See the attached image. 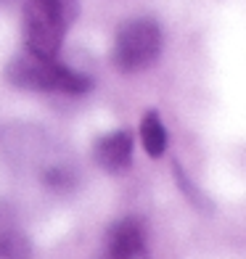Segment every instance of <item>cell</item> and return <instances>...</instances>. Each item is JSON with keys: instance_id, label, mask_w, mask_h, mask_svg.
<instances>
[{"instance_id": "1", "label": "cell", "mask_w": 246, "mask_h": 259, "mask_svg": "<svg viewBox=\"0 0 246 259\" xmlns=\"http://www.w3.org/2000/svg\"><path fill=\"white\" fill-rule=\"evenodd\" d=\"M77 14L79 0H27L21 16L27 51L40 58H56Z\"/></svg>"}, {"instance_id": "3", "label": "cell", "mask_w": 246, "mask_h": 259, "mask_svg": "<svg viewBox=\"0 0 246 259\" xmlns=\"http://www.w3.org/2000/svg\"><path fill=\"white\" fill-rule=\"evenodd\" d=\"M161 45L164 37L154 19H130L119 27L114 37V51H111L114 66L127 74L143 72L151 64H156Z\"/></svg>"}, {"instance_id": "7", "label": "cell", "mask_w": 246, "mask_h": 259, "mask_svg": "<svg viewBox=\"0 0 246 259\" xmlns=\"http://www.w3.org/2000/svg\"><path fill=\"white\" fill-rule=\"evenodd\" d=\"M140 143H143L146 154L159 159L164 151H167V127H164L159 111H146L143 122H140Z\"/></svg>"}, {"instance_id": "2", "label": "cell", "mask_w": 246, "mask_h": 259, "mask_svg": "<svg viewBox=\"0 0 246 259\" xmlns=\"http://www.w3.org/2000/svg\"><path fill=\"white\" fill-rule=\"evenodd\" d=\"M6 77L16 88L27 90H43V93H66V96H79L90 90L93 82L79 74L77 69L64 66L58 58H40L34 53H21L8 64Z\"/></svg>"}, {"instance_id": "4", "label": "cell", "mask_w": 246, "mask_h": 259, "mask_svg": "<svg viewBox=\"0 0 246 259\" xmlns=\"http://www.w3.org/2000/svg\"><path fill=\"white\" fill-rule=\"evenodd\" d=\"M101 259H151L143 220L138 217L116 220L106 233Z\"/></svg>"}, {"instance_id": "6", "label": "cell", "mask_w": 246, "mask_h": 259, "mask_svg": "<svg viewBox=\"0 0 246 259\" xmlns=\"http://www.w3.org/2000/svg\"><path fill=\"white\" fill-rule=\"evenodd\" d=\"M0 259H32L29 238L6 209H0Z\"/></svg>"}, {"instance_id": "5", "label": "cell", "mask_w": 246, "mask_h": 259, "mask_svg": "<svg viewBox=\"0 0 246 259\" xmlns=\"http://www.w3.org/2000/svg\"><path fill=\"white\" fill-rule=\"evenodd\" d=\"M133 133L130 130H114V133L103 135L96 143V161L98 167L106 172H125L133 161Z\"/></svg>"}]
</instances>
